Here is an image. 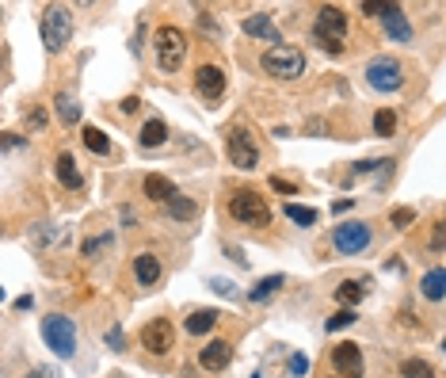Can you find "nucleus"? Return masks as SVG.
<instances>
[{"label":"nucleus","mask_w":446,"mask_h":378,"mask_svg":"<svg viewBox=\"0 0 446 378\" xmlns=\"http://www.w3.org/2000/svg\"><path fill=\"white\" fill-rule=\"evenodd\" d=\"M332 367L344 378H362V348L351 340L336 344V348H332Z\"/></svg>","instance_id":"nucleus-10"},{"label":"nucleus","mask_w":446,"mask_h":378,"mask_svg":"<svg viewBox=\"0 0 446 378\" xmlns=\"http://www.w3.org/2000/svg\"><path fill=\"white\" fill-rule=\"evenodd\" d=\"M420 291H424L427 302H443L446 298V268H431L420 279Z\"/></svg>","instance_id":"nucleus-16"},{"label":"nucleus","mask_w":446,"mask_h":378,"mask_svg":"<svg viewBox=\"0 0 446 378\" xmlns=\"http://www.w3.org/2000/svg\"><path fill=\"white\" fill-rule=\"evenodd\" d=\"M229 160L237 168H245V172H248V168H256V160H259V149H256L252 134L240 130V126H237V130H229Z\"/></svg>","instance_id":"nucleus-9"},{"label":"nucleus","mask_w":446,"mask_h":378,"mask_svg":"<svg viewBox=\"0 0 446 378\" xmlns=\"http://www.w3.org/2000/svg\"><path fill=\"white\" fill-rule=\"evenodd\" d=\"M27 378H61V375H58V367H31Z\"/></svg>","instance_id":"nucleus-39"},{"label":"nucleus","mask_w":446,"mask_h":378,"mask_svg":"<svg viewBox=\"0 0 446 378\" xmlns=\"http://www.w3.org/2000/svg\"><path fill=\"white\" fill-rule=\"evenodd\" d=\"M229 214L237 222H245V226H271V206H267V199L259 195V191H252V188L233 191Z\"/></svg>","instance_id":"nucleus-3"},{"label":"nucleus","mask_w":446,"mask_h":378,"mask_svg":"<svg viewBox=\"0 0 446 378\" xmlns=\"http://www.w3.org/2000/svg\"><path fill=\"white\" fill-rule=\"evenodd\" d=\"M153 50H157L160 69L176 73V69L183 66V58H187V35H183L180 27H160L157 35H153Z\"/></svg>","instance_id":"nucleus-2"},{"label":"nucleus","mask_w":446,"mask_h":378,"mask_svg":"<svg viewBox=\"0 0 446 378\" xmlns=\"http://www.w3.org/2000/svg\"><path fill=\"white\" fill-rule=\"evenodd\" d=\"M305 130H309V134H324V123H321V119H313V123L305 126Z\"/></svg>","instance_id":"nucleus-45"},{"label":"nucleus","mask_w":446,"mask_h":378,"mask_svg":"<svg viewBox=\"0 0 446 378\" xmlns=\"http://www.w3.org/2000/svg\"><path fill=\"white\" fill-rule=\"evenodd\" d=\"M134 275H137V283H141V287H153L160 279V260L153 252H137L134 256Z\"/></svg>","instance_id":"nucleus-18"},{"label":"nucleus","mask_w":446,"mask_h":378,"mask_svg":"<svg viewBox=\"0 0 446 378\" xmlns=\"http://www.w3.org/2000/svg\"><path fill=\"white\" fill-rule=\"evenodd\" d=\"M111 245V233H103V237H95V241H84V256H95L100 248H107Z\"/></svg>","instance_id":"nucleus-36"},{"label":"nucleus","mask_w":446,"mask_h":378,"mask_svg":"<svg viewBox=\"0 0 446 378\" xmlns=\"http://www.w3.org/2000/svg\"><path fill=\"white\" fill-rule=\"evenodd\" d=\"M229 359H233V348L225 340H210L206 348L199 351V367H202V371H225Z\"/></svg>","instance_id":"nucleus-12"},{"label":"nucleus","mask_w":446,"mask_h":378,"mask_svg":"<svg viewBox=\"0 0 446 378\" xmlns=\"http://www.w3.org/2000/svg\"><path fill=\"white\" fill-rule=\"evenodd\" d=\"M286 218H290V222H298V226H313V222H317V211H313V206L286 203Z\"/></svg>","instance_id":"nucleus-28"},{"label":"nucleus","mask_w":446,"mask_h":378,"mask_svg":"<svg viewBox=\"0 0 446 378\" xmlns=\"http://www.w3.org/2000/svg\"><path fill=\"white\" fill-rule=\"evenodd\" d=\"M43 126H46V111L35 107V111L27 115V130H43Z\"/></svg>","instance_id":"nucleus-38"},{"label":"nucleus","mask_w":446,"mask_h":378,"mask_svg":"<svg viewBox=\"0 0 446 378\" xmlns=\"http://www.w3.org/2000/svg\"><path fill=\"white\" fill-rule=\"evenodd\" d=\"M271 188H275V191H282V195H294V191H298L294 183H286V180H271Z\"/></svg>","instance_id":"nucleus-42"},{"label":"nucleus","mask_w":446,"mask_h":378,"mask_svg":"<svg viewBox=\"0 0 446 378\" xmlns=\"http://www.w3.org/2000/svg\"><path fill=\"white\" fill-rule=\"evenodd\" d=\"M217 321H222V313H217V310H194L191 317H187V333L191 336H206Z\"/></svg>","instance_id":"nucleus-19"},{"label":"nucleus","mask_w":446,"mask_h":378,"mask_svg":"<svg viewBox=\"0 0 446 378\" xmlns=\"http://www.w3.org/2000/svg\"><path fill=\"white\" fill-rule=\"evenodd\" d=\"M240 31H245V35H252V38H263V43H275V46H282V35H279V27H275V23H271V15H263V12L248 15V20L240 23Z\"/></svg>","instance_id":"nucleus-13"},{"label":"nucleus","mask_w":446,"mask_h":378,"mask_svg":"<svg viewBox=\"0 0 446 378\" xmlns=\"http://www.w3.org/2000/svg\"><path fill=\"white\" fill-rule=\"evenodd\" d=\"M72 38V12L61 4H50L43 12V43L46 50H65Z\"/></svg>","instance_id":"nucleus-4"},{"label":"nucleus","mask_w":446,"mask_h":378,"mask_svg":"<svg viewBox=\"0 0 446 378\" xmlns=\"http://www.w3.org/2000/svg\"><path fill=\"white\" fill-rule=\"evenodd\" d=\"M31 305H35V298H31V294H23V298H15V310H31Z\"/></svg>","instance_id":"nucleus-44"},{"label":"nucleus","mask_w":446,"mask_h":378,"mask_svg":"<svg viewBox=\"0 0 446 378\" xmlns=\"http://www.w3.org/2000/svg\"><path fill=\"white\" fill-rule=\"evenodd\" d=\"M194 88H199L202 100H222V92H225L222 66H199V73H194Z\"/></svg>","instance_id":"nucleus-11"},{"label":"nucleus","mask_w":446,"mask_h":378,"mask_svg":"<svg viewBox=\"0 0 446 378\" xmlns=\"http://www.w3.org/2000/svg\"><path fill=\"white\" fill-rule=\"evenodd\" d=\"M54 172H58V180H61L69 191H80V188H84V176L77 172V160H72L69 153H58V160H54Z\"/></svg>","instance_id":"nucleus-17"},{"label":"nucleus","mask_w":446,"mask_h":378,"mask_svg":"<svg viewBox=\"0 0 446 378\" xmlns=\"http://www.w3.org/2000/svg\"><path fill=\"white\" fill-rule=\"evenodd\" d=\"M313 38L321 43V50H324V54H344V38H336V35H324V31H313Z\"/></svg>","instance_id":"nucleus-32"},{"label":"nucleus","mask_w":446,"mask_h":378,"mask_svg":"<svg viewBox=\"0 0 446 378\" xmlns=\"http://www.w3.org/2000/svg\"><path fill=\"white\" fill-rule=\"evenodd\" d=\"M362 294H367V291H362V283H359V279H344V283L336 287V298L344 302L347 310H351L355 302H362Z\"/></svg>","instance_id":"nucleus-24"},{"label":"nucleus","mask_w":446,"mask_h":378,"mask_svg":"<svg viewBox=\"0 0 446 378\" xmlns=\"http://www.w3.org/2000/svg\"><path fill=\"white\" fill-rule=\"evenodd\" d=\"M172 344H176L172 321L157 317V321H149V325L141 328V348L149 351V356H168V351H172Z\"/></svg>","instance_id":"nucleus-7"},{"label":"nucleus","mask_w":446,"mask_h":378,"mask_svg":"<svg viewBox=\"0 0 446 378\" xmlns=\"http://www.w3.org/2000/svg\"><path fill=\"white\" fill-rule=\"evenodd\" d=\"M141 191H145V199H153V203H164V206L176 199V183L168 180V176H145Z\"/></svg>","instance_id":"nucleus-15"},{"label":"nucleus","mask_w":446,"mask_h":378,"mask_svg":"<svg viewBox=\"0 0 446 378\" xmlns=\"http://www.w3.org/2000/svg\"><path fill=\"white\" fill-rule=\"evenodd\" d=\"M80 142H84L92 153H100V157H107V153H111V142H107V134H103L100 126H84V130H80Z\"/></svg>","instance_id":"nucleus-22"},{"label":"nucleus","mask_w":446,"mask_h":378,"mask_svg":"<svg viewBox=\"0 0 446 378\" xmlns=\"http://www.w3.org/2000/svg\"><path fill=\"white\" fill-rule=\"evenodd\" d=\"M393 130H397V115L389 107H382L374 115V134H378V138H393Z\"/></svg>","instance_id":"nucleus-27"},{"label":"nucleus","mask_w":446,"mask_h":378,"mask_svg":"<svg viewBox=\"0 0 446 378\" xmlns=\"http://www.w3.org/2000/svg\"><path fill=\"white\" fill-rule=\"evenodd\" d=\"M164 138H168V126L160 123V119H149V123L141 126V146H145V149L164 146Z\"/></svg>","instance_id":"nucleus-21"},{"label":"nucleus","mask_w":446,"mask_h":378,"mask_svg":"<svg viewBox=\"0 0 446 378\" xmlns=\"http://www.w3.org/2000/svg\"><path fill=\"white\" fill-rule=\"evenodd\" d=\"M58 119H61V123H77V119H80V103H77V96H72V92L58 96Z\"/></svg>","instance_id":"nucleus-26"},{"label":"nucleus","mask_w":446,"mask_h":378,"mask_svg":"<svg viewBox=\"0 0 446 378\" xmlns=\"http://www.w3.org/2000/svg\"><path fill=\"white\" fill-rule=\"evenodd\" d=\"M443 351H446V340H443Z\"/></svg>","instance_id":"nucleus-46"},{"label":"nucleus","mask_w":446,"mask_h":378,"mask_svg":"<svg viewBox=\"0 0 446 378\" xmlns=\"http://www.w3.org/2000/svg\"><path fill=\"white\" fill-rule=\"evenodd\" d=\"M313 31H324V35H336V38H344L347 35V15H344V8H332V4H324L321 12H317V27Z\"/></svg>","instance_id":"nucleus-14"},{"label":"nucleus","mask_w":446,"mask_h":378,"mask_svg":"<svg viewBox=\"0 0 446 378\" xmlns=\"http://www.w3.org/2000/svg\"><path fill=\"white\" fill-rule=\"evenodd\" d=\"M389 8H393V4H385V0H367V4H362V12H367V15H382V20H385Z\"/></svg>","instance_id":"nucleus-34"},{"label":"nucleus","mask_w":446,"mask_h":378,"mask_svg":"<svg viewBox=\"0 0 446 378\" xmlns=\"http://www.w3.org/2000/svg\"><path fill=\"white\" fill-rule=\"evenodd\" d=\"M351 206H355V199H339V203L332 206V211H336V214H344V211H351Z\"/></svg>","instance_id":"nucleus-43"},{"label":"nucleus","mask_w":446,"mask_h":378,"mask_svg":"<svg viewBox=\"0 0 446 378\" xmlns=\"http://www.w3.org/2000/svg\"><path fill=\"white\" fill-rule=\"evenodd\" d=\"M259 66H263L267 77H279V80H294L305 73V54L298 50V46H271V50L259 58Z\"/></svg>","instance_id":"nucleus-1"},{"label":"nucleus","mask_w":446,"mask_h":378,"mask_svg":"<svg viewBox=\"0 0 446 378\" xmlns=\"http://www.w3.org/2000/svg\"><path fill=\"white\" fill-rule=\"evenodd\" d=\"M347 325H355V310H339V313H332V317L324 321L328 333H339V328H347Z\"/></svg>","instance_id":"nucleus-30"},{"label":"nucleus","mask_w":446,"mask_h":378,"mask_svg":"<svg viewBox=\"0 0 446 378\" xmlns=\"http://www.w3.org/2000/svg\"><path fill=\"white\" fill-rule=\"evenodd\" d=\"M168 214H172L176 222H191L194 214H199V203H194V199H183V195H176L172 203H168Z\"/></svg>","instance_id":"nucleus-25"},{"label":"nucleus","mask_w":446,"mask_h":378,"mask_svg":"<svg viewBox=\"0 0 446 378\" xmlns=\"http://www.w3.org/2000/svg\"><path fill=\"white\" fill-rule=\"evenodd\" d=\"M305 371H309V356H302V351H294V356H290V375H294V378H302Z\"/></svg>","instance_id":"nucleus-33"},{"label":"nucleus","mask_w":446,"mask_h":378,"mask_svg":"<svg viewBox=\"0 0 446 378\" xmlns=\"http://www.w3.org/2000/svg\"><path fill=\"white\" fill-rule=\"evenodd\" d=\"M282 283H286L282 275H267V279H259V283L252 287V291H248V298H252V302H267V298H271V294L279 291Z\"/></svg>","instance_id":"nucleus-23"},{"label":"nucleus","mask_w":446,"mask_h":378,"mask_svg":"<svg viewBox=\"0 0 446 378\" xmlns=\"http://www.w3.org/2000/svg\"><path fill=\"white\" fill-rule=\"evenodd\" d=\"M367 84L374 88V92H397V88H401V61L374 58L367 66Z\"/></svg>","instance_id":"nucleus-8"},{"label":"nucleus","mask_w":446,"mask_h":378,"mask_svg":"<svg viewBox=\"0 0 446 378\" xmlns=\"http://www.w3.org/2000/svg\"><path fill=\"white\" fill-rule=\"evenodd\" d=\"M252 378H259V375H252Z\"/></svg>","instance_id":"nucleus-47"},{"label":"nucleus","mask_w":446,"mask_h":378,"mask_svg":"<svg viewBox=\"0 0 446 378\" xmlns=\"http://www.w3.org/2000/svg\"><path fill=\"white\" fill-rule=\"evenodd\" d=\"M107 344H111V348H123V344H126L123 328H111V333H107Z\"/></svg>","instance_id":"nucleus-40"},{"label":"nucleus","mask_w":446,"mask_h":378,"mask_svg":"<svg viewBox=\"0 0 446 378\" xmlns=\"http://www.w3.org/2000/svg\"><path fill=\"white\" fill-rule=\"evenodd\" d=\"M385 31L397 38V43H412V27H408V20H404V12L401 8H389V15H385Z\"/></svg>","instance_id":"nucleus-20"},{"label":"nucleus","mask_w":446,"mask_h":378,"mask_svg":"<svg viewBox=\"0 0 446 378\" xmlns=\"http://www.w3.org/2000/svg\"><path fill=\"white\" fill-rule=\"evenodd\" d=\"M389 222H393V229H408L412 222H416V211H412V206H397V211L389 214Z\"/></svg>","instance_id":"nucleus-31"},{"label":"nucleus","mask_w":446,"mask_h":378,"mask_svg":"<svg viewBox=\"0 0 446 378\" xmlns=\"http://www.w3.org/2000/svg\"><path fill=\"white\" fill-rule=\"evenodd\" d=\"M431 378H435V375H431Z\"/></svg>","instance_id":"nucleus-48"},{"label":"nucleus","mask_w":446,"mask_h":378,"mask_svg":"<svg viewBox=\"0 0 446 378\" xmlns=\"http://www.w3.org/2000/svg\"><path fill=\"white\" fill-rule=\"evenodd\" d=\"M210 287H214V291H217V294H222V298H233V294H237V287H233V283H229V279H217V275H214V279H210Z\"/></svg>","instance_id":"nucleus-35"},{"label":"nucleus","mask_w":446,"mask_h":378,"mask_svg":"<svg viewBox=\"0 0 446 378\" xmlns=\"http://www.w3.org/2000/svg\"><path fill=\"white\" fill-rule=\"evenodd\" d=\"M443 248H446V222H439L431 233V252H443Z\"/></svg>","instance_id":"nucleus-37"},{"label":"nucleus","mask_w":446,"mask_h":378,"mask_svg":"<svg viewBox=\"0 0 446 378\" xmlns=\"http://www.w3.org/2000/svg\"><path fill=\"white\" fill-rule=\"evenodd\" d=\"M43 340L50 344V351H58L61 359H72V351H77V328H72L69 317L50 313V317L43 321Z\"/></svg>","instance_id":"nucleus-5"},{"label":"nucleus","mask_w":446,"mask_h":378,"mask_svg":"<svg viewBox=\"0 0 446 378\" xmlns=\"http://www.w3.org/2000/svg\"><path fill=\"white\" fill-rule=\"evenodd\" d=\"M370 241H374V233H370L367 222H344V226L332 229V245L344 256H359L362 248H370Z\"/></svg>","instance_id":"nucleus-6"},{"label":"nucleus","mask_w":446,"mask_h":378,"mask_svg":"<svg viewBox=\"0 0 446 378\" xmlns=\"http://www.w3.org/2000/svg\"><path fill=\"white\" fill-rule=\"evenodd\" d=\"M401 375H404V378H431V367H427L424 359H404V363H401Z\"/></svg>","instance_id":"nucleus-29"},{"label":"nucleus","mask_w":446,"mask_h":378,"mask_svg":"<svg viewBox=\"0 0 446 378\" xmlns=\"http://www.w3.org/2000/svg\"><path fill=\"white\" fill-rule=\"evenodd\" d=\"M137 107H141V100H137V96H126V100H123V115H134Z\"/></svg>","instance_id":"nucleus-41"}]
</instances>
